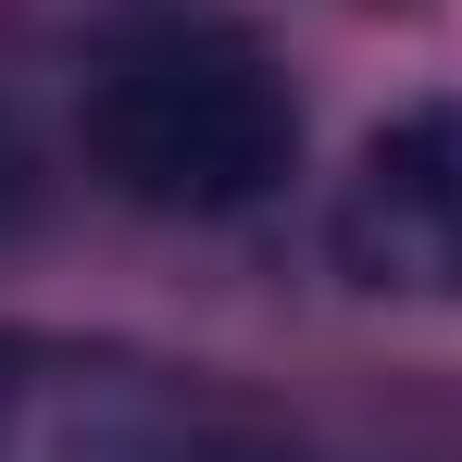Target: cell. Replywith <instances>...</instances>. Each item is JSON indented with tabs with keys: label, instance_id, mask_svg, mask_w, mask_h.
<instances>
[{
	"label": "cell",
	"instance_id": "3",
	"mask_svg": "<svg viewBox=\"0 0 462 462\" xmlns=\"http://www.w3.org/2000/svg\"><path fill=\"white\" fill-rule=\"evenodd\" d=\"M337 275L375 300H462V100H412L337 188Z\"/></svg>",
	"mask_w": 462,
	"mask_h": 462
},
{
	"label": "cell",
	"instance_id": "1",
	"mask_svg": "<svg viewBox=\"0 0 462 462\" xmlns=\"http://www.w3.org/2000/svg\"><path fill=\"white\" fill-rule=\"evenodd\" d=\"M76 138L138 213H250L300 162V100L275 51L213 0H125L88 38Z\"/></svg>",
	"mask_w": 462,
	"mask_h": 462
},
{
	"label": "cell",
	"instance_id": "4",
	"mask_svg": "<svg viewBox=\"0 0 462 462\" xmlns=\"http://www.w3.org/2000/svg\"><path fill=\"white\" fill-rule=\"evenodd\" d=\"M25 213V151H13V125H0V226Z\"/></svg>",
	"mask_w": 462,
	"mask_h": 462
},
{
	"label": "cell",
	"instance_id": "2",
	"mask_svg": "<svg viewBox=\"0 0 462 462\" xmlns=\"http://www.w3.org/2000/svg\"><path fill=\"white\" fill-rule=\"evenodd\" d=\"M250 438V412L151 350L0 325V462H237Z\"/></svg>",
	"mask_w": 462,
	"mask_h": 462
}]
</instances>
